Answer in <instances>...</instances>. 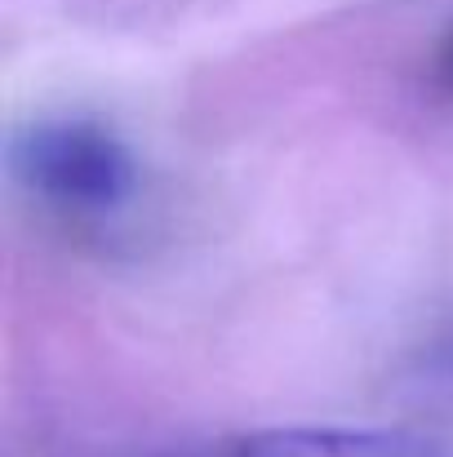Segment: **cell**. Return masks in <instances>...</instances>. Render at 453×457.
<instances>
[{"label": "cell", "instance_id": "6da1fadb", "mask_svg": "<svg viewBox=\"0 0 453 457\" xmlns=\"http://www.w3.org/2000/svg\"><path fill=\"white\" fill-rule=\"evenodd\" d=\"M9 173L27 200L71 231H112L147 191L143 160L98 116H45L13 134Z\"/></svg>", "mask_w": 453, "mask_h": 457}, {"label": "cell", "instance_id": "7a4b0ae2", "mask_svg": "<svg viewBox=\"0 0 453 457\" xmlns=\"http://www.w3.org/2000/svg\"><path fill=\"white\" fill-rule=\"evenodd\" d=\"M125 457H453V445L409 427H263Z\"/></svg>", "mask_w": 453, "mask_h": 457}, {"label": "cell", "instance_id": "3957f363", "mask_svg": "<svg viewBox=\"0 0 453 457\" xmlns=\"http://www.w3.org/2000/svg\"><path fill=\"white\" fill-rule=\"evenodd\" d=\"M432 373H436L445 386H453V337H445V342H440V351L432 355Z\"/></svg>", "mask_w": 453, "mask_h": 457}, {"label": "cell", "instance_id": "277c9868", "mask_svg": "<svg viewBox=\"0 0 453 457\" xmlns=\"http://www.w3.org/2000/svg\"><path fill=\"white\" fill-rule=\"evenodd\" d=\"M436 80L453 89V31L440 40V49H436Z\"/></svg>", "mask_w": 453, "mask_h": 457}]
</instances>
